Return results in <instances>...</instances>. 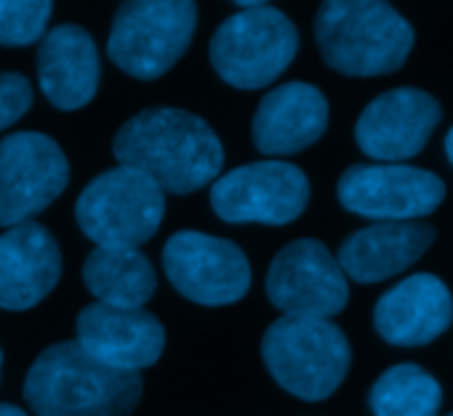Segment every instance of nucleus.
I'll use <instances>...</instances> for the list:
<instances>
[{
	"label": "nucleus",
	"mask_w": 453,
	"mask_h": 416,
	"mask_svg": "<svg viewBox=\"0 0 453 416\" xmlns=\"http://www.w3.org/2000/svg\"><path fill=\"white\" fill-rule=\"evenodd\" d=\"M120 166L150 176L163 192L187 195L216 181L224 150L216 131L176 107H150L126 120L112 142Z\"/></svg>",
	"instance_id": "obj_1"
},
{
	"label": "nucleus",
	"mask_w": 453,
	"mask_h": 416,
	"mask_svg": "<svg viewBox=\"0 0 453 416\" xmlns=\"http://www.w3.org/2000/svg\"><path fill=\"white\" fill-rule=\"evenodd\" d=\"M142 389L136 371L94 360L75 339L46 347L25 379V400L35 416H128Z\"/></svg>",
	"instance_id": "obj_2"
},
{
	"label": "nucleus",
	"mask_w": 453,
	"mask_h": 416,
	"mask_svg": "<svg viewBox=\"0 0 453 416\" xmlns=\"http://www.w3.org/2000/svg\"><path fill=\"white\" fill-rule=\"evenodd\" d=\"M318 49L328 67L352 78L389 75L413 49V27L389 4L331 0L315 19Z\"/></svg>",
	"instance_id": "obj_3"
},
{
	"label": "nucleus",
	"mask_w": 453,
	"mask_h": 416,
	"mask_svg": "<svg viewBox=\"0 0 453 416\" xmlns=\"http://www.w3.org/2000/svg\"><path fill=\"white\" fill-rule=\"evenodd\" d=\"M262 358L286 392L318 403L334 395L344 381L352 350L336 323L283 315L267 328Z\"/></svg>",
	"instance_id": "obj_4"
},
{
	"label": "nucleus",
	"mask_w": 453,
	"mask_h": 416,
	"mask_svg": "<svg viewBox=\"0 0 453 416\" xmlns=\"http://www.w3.org/2000/svg\"><path fill=\"white\" fill-rule=\"evenodd\" d=\"M165 192L144 173L118 166L99 173L81 192L75 220L96 249H139L157 233Z\"/></svg>",
	"instance_id": "obj_5"
},
{
	"label": "nucleus",
	"mask_w": 453,
	"mask_h": 416,
	"mask_svg": "<svg viewBox=\"0 0 453 416\" xmlns=\"http://www.w3.org/2000/svg\"><path fill=\"white\" fill-rule=\"evenodd\" d=\"M299 51V33L294 22L259 4L254 9L238 12L211 38V65L216 75L235 89H265L278 81Z\"/></svg>",
	"instance_id": "obj_6"
},
{
	"label": "nucleus",
	"mask_w": 453,
	"mask_h": 416,
	"mask_svg": "<svg viewBox=\"0 0 453 416\" xmlns=\"http://www.w3.org/2000/svg\"><path fill=\"white\" fill-rule=\"evenodd\" d=\"M197 27V9L187 0H134L115 14L107 54L139 81L165 75L189 49Z\"/></svg>",
	"instance_id": "obj_7"
},
{
	"label": "nucleus",
	"mask_w": 453,
	"mask_h": 416,
	"mask_svg": "<svg viewBox=\"0 0 453 416\" xmlns=\"http://www.w3.org/2000/svg\"><path fill=\"white\" fill-rule=\"evenodd\" d=\"M310 203V179L283 160H259L233 168L211 184L213 214L230 225H291Z\"/></svg>",
	"instance_id": "obj_8"
},
{
	"label": "nucleus",
	"mask_w": 453,
	"mask_h": 416,
	"mask_svg": "<svg viewBox=\"0 0 453 416\" xmlns=\"http://www.w3.org/2000/svg\"><path fill=\"white\" fill-rule=\"evenodd\" d=\"M163 270L181 297L205 307L241 302L251 289V265L241 246L197 230L165 241Z\"/></svg>",
	"instance_id": "obj_9"
},
{
	"label": "nucleus",
	"mask_w": 453,
	"mask_h": 416,
	"mask_svg": "<svg viewBox=\"0 0 453 416\" xmlns=\"http://www.w3.org/2000/svg\"><path fill=\"white\" fill-rule=\"evenodd\" d=\"M70 181L62 147L38 131H19L0 142V227L30 222Z\"/></svg>",
	"instance_id": "obj_10"
},
{
	"label": "nucleus",
	"mask_w": 453,
	"mask_h": 416,
	"mask_svg": "<svg viewBox=\"0 0 453 416\" xmlns=\"http://www.w3.org/2000/svg\"><path fill=\"white\" fill-rule=\"evenodd\" d=\"M445 197L432 171L400 163L349 166L339 179V203L352 214L379 222H418Z\"/></svg>",
	"instance_id": "obj_11"
},
{
	"label": "nucleus",
	"mask_w": 453,
	"mask_h": 416,
	"mask_svg": "<svg viewBox=\"0 0 453 416\" xmlns=\"http://www.w3.org/2000/svg\"><path fill=\"white\" fill-rule=\"evenodd\" d=\"M270 302L291 318H323L342 312L349 299L347 275L336 257L312 238L278 251L267 273Z\"/></svg>",
	"instance_id": "obj_12"
},
{
	"label": "nucleus",
	"mask_w": 453,
	"mask_h": 416,
	"mask_svg": "<svg viewBox=\"0 0 453 416\" xmlns=\"http://www.w3.org/2000/svg\"><path fill=\"white\" fill-rule=\"evenodd\" d=\"M440 118V102L426 91L392 89L360 112L355 139L365 155L397 163L424 150Z\"/></svg>",
	"instance_id": "obj_13"
},
{
	"label": "nucleus",
	"mask_w": 453,
	"mask_h": 416,
	"mask_svg": "<svg viewBox=\"0 0 453 416\" xmlns=\"http://www.w3.org/2000/svg\"><path fill=\"white\" fill-rule=\"evenodd\" d=\"M75 331V342L115 371L139 374L155 366L165 347V328L147 310H120L96 302L81 310Z\"/></svg>",
	"instance_id": "obj_14"
},
{
	"label": "nucleus",
	"mask_w": 453,
	"mask_h": 416,
	"mask_svg": "<svg viewBox=\"0 0 453 416\" xmlns=\"http://www.w3.org/2000/svg\"><path fill=\"white\" fill-rule=\"evenodd\" d=\"M62 251L38 222L9 227L0 235V307L30 310L59 283Z\"/></svg>",
	"instance_id": "obj_15"
},
{
	"label": "nucleus",
	"mask_w": 453,
	"mask_h": 416,
	"mask_svg": "<svg viewBox=\"0 0 453 416\" xmlns=\"http://www.w3.org/2000/svg\"><path fill=\"white\" fill-rule=\"evenodd\" d=\"M453 323V299L448 286L418 273L389 289L373 310V326L381 339L397 347H418L434 342Z\"/></svg>",
	"instance_id": "obj_16"
},
{
	"label": "nucleus",
	"mask_w": 453,
	"mask_h": 416,
	"mask_svg": "<svg viewBox=\"0 0 453 416\" xmlns=\"http://www.w3.org/2000/svg\"><path fill=\"white\" fill-rule=\"evenodd\" d=\"M328 126V102L320 89L294 81L273 89L254 115V144L280 158L315 144Z\"/></svg>",
	"instance_id": "obj_17"
},
{
	"label": "nucleus",
	"mask_w": 453,
	"mask_h": 416,
	"mask_svg": "<svg viewBox=\"0 0 453 416\" xmlns=\"http://www.w3.org/2000/svg\"><path fill=\"white\" fill-rule=\"evenodd\" d=\"M434 241L426 222H376L352 233L339 249V267L357 283H379L424 257Z\"/></svg>",
	"instance_id": "obj_18"
},
{
	"label": "nucleus",
	"mask_w": 453,
	"mask_h": 416,
	"mask_svg": "<svg viewBox=\"0 0 453 416\" xmlns=\"http://www.w3.org/2000/svg\"><path fill=\"white\" fill-rule=\"evenodd\" d=\"M38 81L59 110L86 107L99 89V54L94 38L78 25H59L41 41Z\"/></svg>",
	"instance_id": "obj_19"
},
{
	"label": "nucleus",
	"mask_w": 453,
	"mask_h": 416,
	"mask_svg": "<svg viewBox=\"0 0 453 416\" xmlns=\"http://www.w3.org/2000/svg\"><path fill=\"white\" fill-rule=\"evenodd\" d=\"M83 283L99 304L142 310L157 289V275L139 249H94L83 262Z\"/></svg>",
	"instance_id": "obj_20"
},
{
	"label": "nucleus",
	"mask_w": 453,
	"mask_h": 416,
	"mask_svg": "<svg viewBox=\"0 0 453 416\" xmlns=\"http://www.w3.org/2000/svg\"><path fill=\"white\" fill-rule=\"evenodd\" d=\"M440 405V381L413 363L387 368L371 389V411L376 416H437Z\"/></svg>",
	"instance_id": "obj_21"
},
{
	"label": "nucleus",
	"mask_w": 453,
	"mask_h": 416,
	"mask_svg": "<svg viewBox=\"0 0 453 416\" xmlns=\"http://www.w3.org/2000/svg\"><path fill=\"white\" fill-rule=\"evenodd\" d=\"M54 6L46 0H0V46H33L46 35Z\"/></svg>",
	"instance_id": "obj_22"
},
{
	"label": "nucleus",
	"mask_w": 453,
	"mask_h": 416,
	"mask_svg": "<svg viewBox=\"0 0 453 416\" xmlns=\"http://www.w3.org/2000/svg\"><path fill=\"white\" fill-rule=\"evenodd\" d=\"M33 107V86L19 73H0V131L14 126Z\"/></svg>",
	"instance_id": "obj_23"
},
{
	"label": "nucleus",
	"mask_w": 453,
	"mask_h": 416,
	"mask_svg": "<svg viewBox=\"0 0 453 416\" xmlns=\"http://www.w3.org/2000/svg\"><path fill=\"white\" fill-rule=\"evenodd\" d=\"M0 416H27L22 408L12 405V403H0Z\"/></svg>",
	"instance_id": "obj_24"
},
{
	"label": "nucleus",
	"mask_w": 453,
	"mask_h": 416,
	"mask_svg": "<svg viewBox=\"0 0 453 416\" xmlns=\"http://www.w3.org/2000/svg\"><path fill=\"white\" fill-rule=\"evenodd\" d=\"M445 152H448V160L453 163V128H450L448 136H445Z\"/></svg>",
	"instance_id": "obj_25"
},
{
	"label": "nucleus",
	"mask_w": 453,
	"mask_h": 416,
	"mask_svg": "<svg viewBox=\"0 0 453 416\" xmlns=\"http://www.w3.org/2000/svg\"><path fill=\"white\" fill-rule=\"evenodd\" d=\"M0 368H4V350H0Z\"/></svg>",
	"instance_id": "obj_26"
},
{
	"label": "nucleus",
	"mask_w": 453,
	"mask_h": 416,
	"mask_svg": "<svg viewBox=\"0 0 453 416\" xmlns=\"http://www.w3.org/2000/svg\"><path fill=\"white\" fill-rule=\"evenodd\" d=\"M448 416H453V413H448Z\"/></svg>",
	"instance_id": "obj_27"
}]
</instances>
